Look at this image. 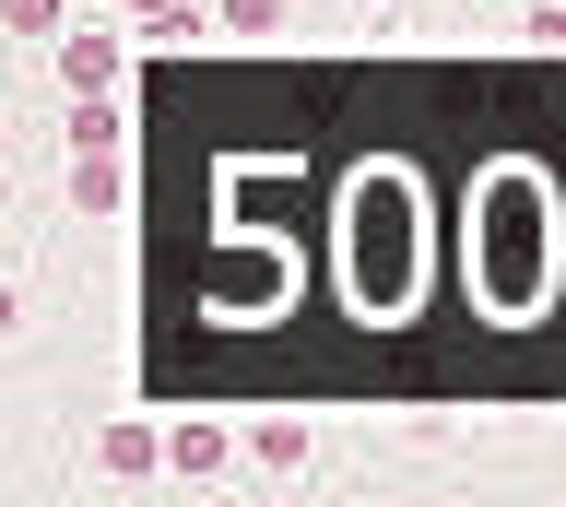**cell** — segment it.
Returning a JSON list of instances; mask_svg holds the SVG:
<instances>
[{
  "label": "cell",
  "instance_id": "7a4b0ae2",
  "mask_svg": "<svg viewBox=\"0 0 566 507\" xmlns=\"http://www.w3.org/2000/svg\"><path fill=\"white\" fill-rule=\"evenodd\" d=\"M484 213H495V295H507V307H531V272H543V236H531V213H543V178H531V166H507Z\"/></svg>",
  "mask_w": 566,
  "mask_h": 507
},
{
  "label": "cell",
  "instance_id": "6da1fadb",
  "mask_svg": "<svg viewBox=\"0 0 566 507\" xmlns=\"http://www.w3.org/2000/svg\"><path fill=\"white\" fill-rule=\"evenodd\" d=\"M401 284H413V189L366 178L354 189V295L366 307H401Z\"/></svg>",
  "mask_w": 566,
  "mask_h": 507
}]
</instances>
